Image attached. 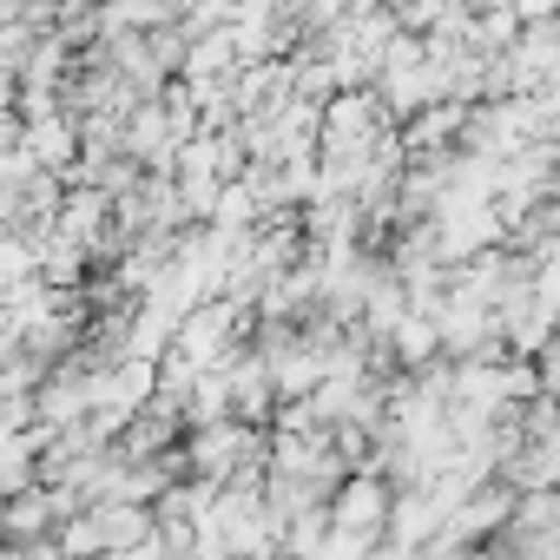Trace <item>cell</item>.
<instances>
[{
  "label": "cell",
  "mask_w": 560,
  "mask_h": 560,
  "mask_svg": "<svg viewBox=\"0 0 560 560\" xmlns=\"http://www.w3.org/2000/svg\"><path fill=\"white\" fill-rule=\"evenodd\" d=\"M389 501H396V481H383L376 468H350V475L330 488V527L383 534V521H389Z\"/></svg>",
  "instance_id": "cell-1"
},
{
  "label": "cell",
  "mask_w": 560,
  "mask_h": 560,
  "mask_svg": "<svg viewBox=\"0 0 560 560\" xmlns=\"http://www.w3.org/2000/svg\"><path fill=\"white\" fill-rule=\"evenodd\" d=\"M534 370H540V389L547 396H560V330L540 343V357H534Z\"/></svg>",
  "instance_id": "cell-2"
},
{
  "label": "cell",
  "mask_w": 560,
  "mask_h": 560,
  "mask_svg": "<svg viewBox=\"0 0 560 560\" xmlns=\"http://www.w3.org/2000/svg\"><path fill=\"white\" fill-rule=\"evenodd\" d=\"M508 8L521 14V27H534V21H553L560 14V0H508Z\"/></svg>",
  "instance_id": "cell-3"
}]
</instances>
